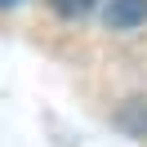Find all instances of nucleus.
Returning a JSON list of instances; mask_svg holds the SVG:
<instances>
[{
  "mask_svg": "<svg viewBox=\"0 0 147 147\" xmlns=\"http://www.w3.org/2000/svg\"><path fill=\"white\" fill-rule=\"evenodd\" d=\"M102 18H107L111 31H134L147 22V0H111Z\"/></svg>",
  "mask_w": 147,
  "mask_h": 147,
  "instance_id": "1",
  "label": "nucleus"
},
{
  "mask_svg": "<svg viewBox=\"0 0 147 147\" xmlns=\"http://www.w3.org/2000/svg\"><path fill=\"white\" fill-rule=\"evenodd\" d=\"M94 5H98V0H49V9H54L58 18H85Z\"/></svg>",
  "mask_w": 147,
  "mask_h": 147,
  "instance_id": "2",
  "label": "nucleus"
},
{
  "mask_svg": "<svg viewBox=\"0 0 147 147\" xmlns=\"http://www.w3.org/2000/svg\"><path fill=\"white\" fill-rule=\"evenodd\" d=\"M13 5H22V0H0V9H13Z\"/></svg>",
  "mask_w": 147,
  "mask_h": 147,
  "instance_id": "3",
  "label": "nucleus"
}]
</instances>
